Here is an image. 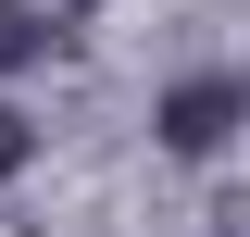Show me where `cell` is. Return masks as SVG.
I'll list each match as a JSON object with an SVG mask.
<instances>
[{"instance_id": "1", "label": "cell", "mask_w": 250, "mask_h": 237, "mask_svg": "<svg viewBox=\"0 0 250 237\" xmlns=\"http://www.w3.org/2000/svg\"><path fill=\"white\" fill-rule=\"evenodd\" d=\"M225 125H238V88H225V75H188V88L163 100V150H188V162L225 150Z\"/></svg>"}, {"instance_id": "2", "label": "cell", "mask_w": 250, "mask_h": 237, "mask_svg": "<svg viewBox=\"0 0 250 237\" xmlns=\"http://www.w3.org/2000/svg\"><path fill=\"white\" fill-rule=\"evenodd\" d=\"M13 162H25V113L0 100V175H13Z\"/></svg>"}]
</instances>
